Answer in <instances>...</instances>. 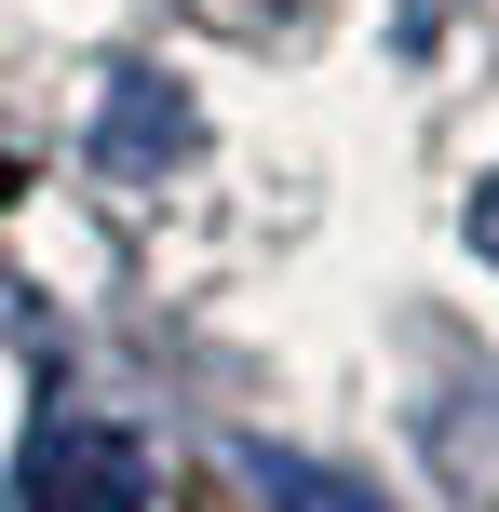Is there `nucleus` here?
Listing matches in <instances>:
<instances>
[{
  "mask_svg": "<svg viewBox=\"0 0 499 512\" xmlns=\"http://www.w3.org/2000/svg\"><path fill=\"white\" fill-rule=\"evenodd\" d=\"M14 499H27V512H149V445H135L122 418H81V405H54L41 432H27Z\"/></svg>",
  "mask_w": 499,
  "mask_h": 512,
  "instance_id": "nucleus-1",
  "label": "nucleus"
},
{
  "mask_svg": "<svg viewBox=\"0 0 499 512\" xmlns=\"http://www.w3.org/2000/svg\"><path fill=\"white\" fill-rule=\"evenodd\" d=\"M243 472H257V486L284 499V512H365V499L338 486V472H311V459H270V445H243Z\"/></svg>",
  "mask_w": 499,
  "mask_h": 512,
  "instance_id": "nucleus-2",
  "label": "nucleus"
},
{
  "mask_svg": "<svg viewBox=\"0 0 499 512\" xmlns=\"http://www.w3.org/2000/svg\"><path fill=\"white\" fill-rule=\"evenodd\" d=\"M473 243H486V256H499V176H486V203H473Z\"/></svg>",
  "mask_w": 499,
  "mask_h": 512,
  "instance_id": "nucleus-3",
  "label": "nucleus"
}]
</instances>
